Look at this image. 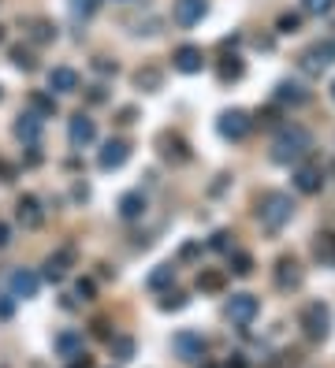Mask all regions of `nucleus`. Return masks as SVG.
Instances as JSON below:
<instances>
[{"instance_id": "nucleus-1", "label": "nucleus", "mask_w": 335, "mask_h": 368, "mask_svg": "<svg viewBox=\"0 0 335 368\" xmlns=\"http://www.w3.org/2000/svg\"><path fill=\"white\" fill-rule=\"evenodd\" d=\"M309 153H313V134L298 123L279 127V134L272 138V160L276 164H302Z\"/></svg>"}, {"instance_id": "nucleus-2", "label": "nucleus", "mask_w": 335, "mask_h": 368, "mask_svg": "<svg viewBox=\"0 0 335 368\" xmlns=\"http://www.w3.org/2000/svg\"><path fill=\"white\" fill-rule=\"evenodd\" d=\"M257 216H261V227H265V231H283V227L291 223V216H294L291 193H283V190L265 193V197H261V208H257Z\"/></svg>"}, {"instance_id": "nucleus-3", "label": "nucleus", "mask_w": 335, "mask_h": 368, "mask_svg": "<svg viewBox=\"0 0 335 368\" xmlns=\"http://www.w3.org/2000/svg\"><path fill=\"white\" fill-rule=\"evenodd\" d=\"M298 324H302V331H305L309 343H324V338H328V327H331V312H328L324 301H309V305L302 309Z\"/></svg>"}, {"instance_id": "nucleus-4", "label": "nucleus", "mask_w": 335, "mask_h": 368, "mask_svg": "<svg viewBox=\"0 0 335 368\" xmlns=\"http://www.w3.org/2000/svg\"><path fill=\"white\" fill-rule=\"evenodd\" d=\"M216 130H220V138H227V141H242L253 130V120L242 108H227V112H220V120H216Z\"/></svg>"}, {"instance_id": "nucleus-5", "label": "nucleus", "mask_w": 335, "mask_h": 368, "mask_svg": "<svg viewBox=\"0 0 335 368\" xmlns=\"http://www.w3.org/2000/svg\"><path fill=\"white\" fill-rule=\"evenodd\" d=\"M257 312H261V301H257L253 294H231L227 298V317H231V324L250 327L257 320Z\"/></svg>"}, {"instance_id": "nucleus-6", "label": "nucleus", "mask_w": 335, "mask_h": 368, "mask_svg": "<svg viewBox=\"0 0 335 368\" xmlns=\"http://www.w3.org/2000/svg\"><path fill=\"white\" fill-rule=\"evenodd\" d=\"M127 160H131V146H127L123 138H108L105 146H101V153H97L101 172H115V167H123Z\"/></svg>"}, {"instance_id": "nucleus-7", "label": "nucleus", "mask_w": 335, "mask_h": 368, "mask_svg": "<svg viewBox=\"0 0 335 368\" xmlns=\"http://www.w3.org/2000/svg\"><path fill=\"white\" fill-rule=\"evenodd\" d=\"M15 220H19L27 231H37V227L45 223V208H42V201H37L34 193H23L19 201H15Z\"/></svg>"}, {"instance_id": "nucleus-8", "label": "nucleus", "mask_w": 335, "mask_h": 368, "mask_svg": "<svg viewBox=\"0 0 335 368\" xmlns=\"http://www.w3.org/2000/svg\"><path fill=\"white\" fill-rule=\"evenodd\" d=\"M205 15H209V0H175L172 4V19L179 26H198Z\"/></svg>"}, {"instance_id": "nucleus-9", "label": "nucleus", "mask_w": 335, "mask_h": 368, "mask_svg": "<svg viewBox=\"0 0 335 368\" xmlns=\"http://www.w3.org/2000/svg\"><path fill=\"white\" fill-rule=\"evenodd\" d=\"M320 186H324V167L320 164H298L294 167V190L298 193H320Z\"/></svg>"}, {"instance_id": "nucleus-10", "label": "nucleus", "mask_w": 335, "mask_h": 368, "mask_svg": "<svg viewBox=\"0 0 335 368\" xmlns=\"http://www.w3.org/2000/svg\"><path fill=\"white\" fill-rule=\"evenodd\" d=\"M42 130H45V120L37 112H23L19 120L11 123V134L19 141H27V146H37V141H42Z\"/></svg>"}, {"instance_id": "nucleus-11", "label": "nucleus", "mask_w": 335, "mask_h": 368, "mask_svg": "<svg viewBox=\"0 0 335 368\" xmlns=\"http://www.w3.org/2000/svg\"><path fill=\"white\" fill-rule=\"evenodd\" d=\"M75 257H79V253H75V246H60L56 253H49V260H45V279L49 283H60L63 275L71 272Z\"/></svg>"}, {"instance_id": "nucleus-12", "label": "nucleus", "mask_w": 335, "mask_h": 368, "mask_svg": "<svg viewBox=\"0 0 335 368\" xmlns=\"http://www.w3.org/2000/svg\"><path fill=\"white\" fill-rule=\"evenodd\" d=\"M172 68H175L179 75H198V71L205 68V52H201L198 45H179V49L172 52Z\"/></svg>"}, {"instance_id": "nucleus-13", "label": "nucleus", "mask_w": 335, "mask_h": 368, "mask_svg": "<svg viewBox=\"0 0 335 368\" xmlns=\"http://www.w3.org/2000/svg\"><path fill=\"white\" fill-rule=\"evenodd\" d=\"M94 138H97V123L89 120V115L79 112V115L68 123V141H71V149H86Z\"/></svg>"}, {"instance_id": "nucleus-14", "label": "nucleus", "mask_w": 335, "mask_h": 368, "mask_svg": "<svg viewBox=\"0 0 335 368\" xmlns=\"http://www.w3.org/2000/svg\"><path fill=\"white\" fill-rule=\"evenodd\" d=\"M276 286L279 291H298L302 286V265L294 257H279L276 260Z\"/></svg>"}, {"instance_id": "nucleus-15", "label": "nucleus", "mask_w": 335, "mask_h": 368, "mask_svg": "<svg viewBox=\"0 0 335 368\" xmlns=\"http://www.w3.org/2000/svg\"><path fill=\"white\" fill-rule=\"evenodd\" d=\"M37 286H42V279H37L30 268H15V272L8 275V291H11V298H34Z\"/></svg>"}, {"instance_id": "nucleus-16", "label": "nucleus", "mask_w": 335, "mask_h": 368, "mask_svg": "<svg viewBox=\"0 0 335 368\" xmlns=\"http://www.w3.org/2000/svg\"><path fill=\"white\" fill-rule=\"evenodd\" d=\"M172 343H175V353H179L183 361H201V357H205V338H201L198 331H179Z\"/></svg>"}, {"instance_id": "nucleus-17", "label": "nucleus", "mask_w": 335, "mask_h": 368, "mask_svg": "<svg viewBox=\"0 0 335 368\" xmlns=\"http://www.w3.org/2000/svg\"><path fill=\"white\" fill-rule=\"evenodd\" d=\"M45 82H49V94H75V89H79V71L75 68H53L45 75Z\"/></svg>"}, {"instance_id": "nucleus-18", "label": "nucleus", "mask_w": 335, "mask_h": 368, "mask_svg": "<svg viewBox=\"0 0 335 368\" xmlns=\"http://www.w3.org/2000/svg\"><path fill=\"white\" fill-rule=\"evenodd\" d=\"M146 208H149V201H146V193H141V190H127V193L120 197V216H123L127 223L141 220V216H146Z\"/></svg>"}, {"instance_id": "nucleus-19", "label": "nucleus", "mask_w": 335, "mask_h": 368, "mask_svg": "<svg viewBox=\"0 0 335 368\" xmlns=\"http://www.w3.org/2000/svg\"><path fill=\"white\" fill-rule=\"evenodd\" d=\"M27 37L34 45H53L56 42V23L53 19H30L27 23Z\"/></svg>"}, {"instance_id": "nucleus-20", "label": "nucleus", "mask_w": 335, "mask_h": 368, "mask_svg": "<svg viewBox=\"0 0 335 368\" xmlns=\"http://www.w3.org/2000/svg\"><path fill=\"white\" fill-rule=\"evenodd\" d=\"M224 286H227V275L220 268H201L198 272V291L201 294H224Z\"/></svg>"}, {"instance_id": "nucleus-21", "label": "nucleus", "mask_w": 335, "mask_h": 368, "mask_svg": "<svg viewBox=\"0 0 335 368\" xmlns=\"http://www.w3.org/2000/svg\"><path fill=\"white\" fill-rule=\"evenodd\" d=\"M272 97H276V104H291V108H298V104L309 101V94H305L298 82H279Z\"/></svg>"}, {"instance_id": "nucleus-22", "label": "nucleus", "mask_w": 335, "mask_h": 368, "mask_svg": "<svg viewBox=\"0 0 335 368\" xmlns=\"http://www.w3.org/2000/svg\"><path fill=\"white\" fill-rule=\"evenodd\" d=\"M53 346H56L60 357H82V335L79 331H60Z\"/></svg>"}, {"instance_id": "nucleus-23", "label": "nucleus", "mask_w": 335, "mask_h": 368, "mask_svg": "<svg viewBox=\"0 0 335 368\" xmlns=\"http://www.w3.org/2000/svg\"><path fill=\"white\" fill-rule=\"evenodd\" d=\"M216 75H220V82H239V78L246 75V63H242V56H224Z\"/></svg>"}, {"instance_id": "nucleus-24", "label": "nucleus", "mask_w": 335, "mask_h": 368, "mask_svg": "<svg viewBox=\"0 0 335 368\" xmlns=\"http://www.w3.org/2000/svg\"><path fill=\"white\" fill-rule=\"evenodd\" d=\"M30 112H37L42 120H53V115H56V97L53 94H42V89H34V94H30Z\"/></svg>"}, {"instance_id": "nucleus-25", "label": "nucleus", "mask_w": 335, "mask_h": 368, "mask_svg": "<svg viewBox=\"0 0 335 368\" xmlns=\"http://www.w3.org/2000/svg\"><path fill=\"white\" fill-rule=\"evenodd\" d=\"M160 82H164V75H160L157 68H138V71H134V86L146 89V94H157Z\"/></svg>"}, {"instance_id": "nucleus-26", "label": "nucleus", "mask_w": 335, "mask_h": 368, "mask_svg": "<svg viewBox=\"0 0 335 368\" xmlns=\"http://www.w3.org/2000/svg\"><path fill=\"white\" fill-rule=\"evenodd\" d=\"M160 146H168V149H164V156H168V160H179V164H183V160H190L187 141L179 138V134H164V138H160Z\"/></svg>"}, {"instance_id": "nucleus-27", "label": "nucleus", "mask_w": 335, "mask_h": 368, "mask_svg": "<svg viewBox=\"0 0 335 368\" xmlns=\"http://www.w3.org/2000/svg\"><path fill=\"white\" fill-rule=\"evenodd\" d=\"M108 346H112V357L115 361H134V338L131 335H112Z\"/></svg>"}, {"instance_id": "nucleus-28", "label": "nucleus", "mask_w": 335, "mask_h": 368, "mask_svg": "<svg viewBox=\"0 0 335 368\" xmlns=\"http://www.w3.org/2000/svg\"><path fill=\"white\" fill-rule=\"evenodd\" d=\"M172 283H175V265H157L149 272V291H164Z\"/></svg>"}, {"instance_id": "nucleus-29", "label": "nucleus", "mask_w": 335, "mask_h": 368, "mask_svg": "<svg viewBox=\"0 0 335 368\" xmlns=\"http://www.w3.org/2000/svg\"><path fill=\"white\" fill-rule=\"evenodd\" d=\"M8 56H11V63H15L19 71H37V56H34L27 45H11Z\"/></svg>"}, {"instance_id": "nucleus-30", "label": "nucleus", "mask_w": 335, "mask_h": 368, "mask_svg": "<svg viewBox=\"0 0 335 368\" xmlns=\"http://www.w3.org/2000/svg\"><path fill=\"white\" fill-rule=\"evenodd\" d=\"M313 253H317V260H324V265H331V268H335V231L320 234L317 246H313Z\"/></svg>"}, {"instance_id": "nucleus-31", "label": "nucleus", "mask_w": 335, "mask_h": 368, "mask_svg": "<svg viewBox=\"0 0 335 368\" xmlns=\"http://www.w3.org/2000/svg\"><path fill=\"white\" fill-rule=\"evenodd\" d=\"M298 26H302V15H298V11H283V15L276 19V30H279V34H298Z\"/></svg>"}, {"instance_id": "nucleus-32", "label": "nucleus", "mask_w": 335, "mask_h": 368, "mask_svg": "<svg viewBox=\"0 0 335 368\" xmlns=\"http://www.w3.org/2000/svg\"><path fill=\"white\" fill-rule=\"evenodd\" d=\"M309 52H313L320 63H335V37H324V42H317Z\"/></svg>"}, {"instance_id": "nucleus-33", "label": "nucleus", "mask_w": 335, "mask_h": 368, "mask_svg": "<svg viewBox=\"0 0 335 368\" xmlns=\"http://www.w3.org/2000/svg\"><path fill=\"white\" fill-rule=\"evenodd\" d=\"M231 272L242 275V279H246V275H253V257H250V253H231Z\"/></svg>"}, {"instance_id": "nucleus-34", "label": "nucleus", "mask_w": 335, "mask_h": 368, "mask_svg": "<svg viewBox=\"0 0 335 368\" xmlns=\"http://www.w3.org/2000/svg\"><path fill=\"white\" fill-rule=\"evenodd\" d=\"M187 301H190L187 294H179V291H168V294L160 298V309H164V312H179V309H187Z\"/></svg>"}, {"instance_id": "nucleus-35", "label": "nucleus", "mask_w": 335, "mask_h": 368, "mask_svg": "<svg viewBox=\"0 0 335 368\" xmlns=\"http://www.w3.org/2000/svg\"><path fill=\"white\" fill-rule=\"evenodd\" d=\"M101 8V0H71V15L75 19H89Z\"/></svg>"}, {"instance_id": "nucleus-36", "label": "nucleus", "mask_w": 335, "mask_h": 368, "mask_svg": "<svg viewBox=\"0 0 335 368\" xmlns=\"http://www.w3.org/2000/svg\"><path fill=\"white\" fill-rule=\"evenodd\" d=\"M335 8V0H302V11L305 15H328Z\"/></svg>"}, {"instance_id": "nucleus-37", "label": "nucleus", "mask_w": 335, "mask_h": 368, "mask_svg": "<svg viewBox=\"0 0 335 368\" xmlns=\"http://www.w3.org/2000/svg\"><path fill=\"white\" fill-rule=\"evenodd\" d=\"M94 294H97V283H94V279H79V283H75V298L94 301Z\"/></svg>"}, {"instance_id": "nucleus-38", "label": "nucleus", "mask_w": 335, "mask_h": 368, "mask_svg": "<svg viewBox=\"0 0 335 368\" xmlns=\"http://www.w3.org/2000/svg\"><path fill=\"white\" fill-rule=\"evenodd\" d=\"M209 246L216 249V253H227V249H231V234L227 231H216L213 239H209Z\"/></svg>"}, {"instance_id": "nucleus-39", "label": "nucleus", "mask_w": 335, "mask_h": 368, "mask_svg": "<svg viewBox=\"0 0 335 368\" xmlns=\"http://www.w3.org/2000/svg\"><path fill=\"white\" fill-rule=\"evenodd\" d=\"M11 312H15V298L0 294V320H11Z\"/></svg>"}, {"instance_id": "nucleus-40", "label": "nucleus", "mask_w": 335, "mask_h": 368, "mask_svg": "<svg viewBox=\"0 0 335 368\" xmlns=\"http://www.w3.org/2000/svg\"><path fill=\"white\" fill-rule=\"evenodd\" d=\"M276 115H279L276 108H261V112H257V120H253V123H265V127H268V123H276Z\"/></svg>"}, {"instance_id": "nucleus-41", "label": "nucleus", "mask_w": 335, "mask_h": 368, "mask_svg": "<svg viewBox=\"0 0 335 368\" xmlns=\"http://www.w3.org/2000/svg\"><path fill=\"white\" fill-rule=\"evenodd\" d=\"M198 249H201V242H187L183 249H179V257H183V260H194V257H198Z\"/></svg>"}, {"instance_id": "nucleus-42", "label": "nucleus", "mask_w": 335, "mask_h": 368, "mask_svg": "<svg viewBox=\"0 0 335 368\" xmlns=\"http://www.w3.org/2000/svg\"><path fill=\"white\" fill-rule=\"evenodd\" d=\"M94 331H97L101 338H112V331H108V324H105V320H94Z\"/></svg>"}, {"instance_id": "nucleus-43", "label": "nucleus", "mask_w": 335, "mask_h": 368, "mask_svg": "<svg viewBox=\"0 0 335 368\" xmlns=\"http://www.w3.org/2000/svg\"><path fill=\"white\" fill-rule=\"evenodd\" d=\"M11 242V227H8V223H0V249H4Z\"/></svg>"}, {"instance_id": "nucleus-44", "label": "nucleus", "mask_w": 335, "mask_h": 368, "mask_svg": "<svg viewBox=\"0 0 335 368\" xmlns=\"http://www.w3.org/2000/svg\"><path fill=\"white\" fill-rule=\"evenodd\" d=\"M94 68H97V71H105V75H108V71L115 75V63H108V60H97V63H94Z\"/></svg>"}, {"instance_id": "nucleus-45", "label": "nucleus", "mask_w": 335, "mask_h": 368, "mask_svg": "<svg viewBox=\"0 0 335 368\" xmlns=\"http://www.w3.org/2000/svg\"><path fill=\"white\" fill-rule=\"evenodd\" d=\"M134 115H138L134 108H123V112H120V123H134Z\"/></svg>"}, {"instance_id": "nucleus-46", "label": "nucleus", "mask_w": 335, "mask_h": 368, "mask_svg": "<svg viewBox=\"0 0 335 368\" xmlns=\"http://www.w3.org/2000/svg\"><path fill=\"white\" fill-rule=\"evenodd\" d=\"M227 368H246V361H242L239 353H235V361H227Z\"/></svg>"}, {"instance_id": "nucleus-47", "label": "nucleus", "mask_w": 335, "mask_h": 368, "mask_svg": "<svg viewBox=\"0 0 335 368\" xmlns=\"http://www.w3.org/2000/svg\"><path fill=\"white\" fill-rule=\"evenodd\" d=\"M112 4H134V0H112Z\"/></svg>"}, {"instance_id": "nucleus-48", "label": "nucleus", "mask_w": 335, "mask_h": 368, "mask_svg": "<svg viewBox=\"0 0 335 368\" xmlns=\"http://www.w3.org/2000/svg\"><path fill=\"white\" fill-rule=\"evenodd\" d=\"M0 42H4V26H0Z\"/></svg>"}, {"instance_id": "nucleus-49", "label": "nucleus", "mask_w": 335, "mask_h": 368, "mask_svg": "<svg viewBox=\"0 0 335 368\" xmlns=\"http://www.w3.org/2000/svg\"><path fill=\"white\" fill-rule=\"evenodd\" d=\"M331 101H335V82H331Z\"/></svg>"}, {"instance_id": "nucleus-50", "label": "nucleus", "mask_w": 335, "mask_h": 368, "mask_svg": "<svg viewBox=\"0 0 335 368\" xmlns=\"http://www.w3.org/2000/svg\"><path fill=\"white\" fill-rule=\"evenodd\" d=\"M0 101H4V89H0Z\"/></svg>"}]
</instances>
